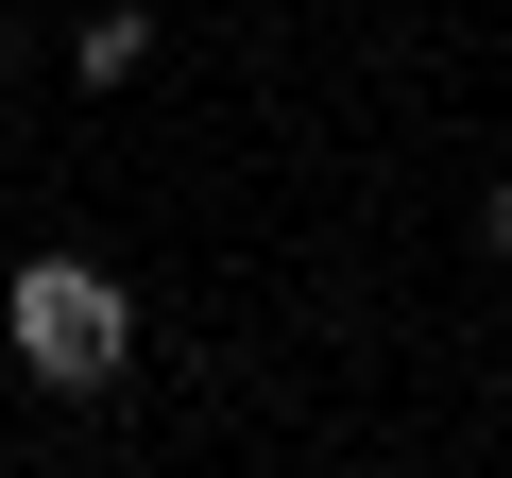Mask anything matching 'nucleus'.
I'll list each match as a JSON object with an SVG mask.
<instances>
[{
  "mask_svg": "<svg viewBox=\"0 0 512 478\" xmlns=\"http://www.w3.org/2000/svg\"><path fill=\"white\" fill-rule=\"evenodd\" d=\"M0 325H18V359H35L52 393H103V376L137 359V308H120V274H103V257H18Z\"/></svg>",
  "mask_w": 512,
  "mask_h": 478,
  "instance_id": "nucleus-1",
  "label": "nucleus"
},
{
  "mask_svg": "<svg viewBox=\"0 0 512 478\" xmlns=\"http://www.w3.org/2000/svg\"><path fill=\"white\" fill-rule=\"evenodd\" d=\"M154 69V18H137V0H103V18H86V86H137Z\"/></svg>",
  "mask_w": 512,
  "mask_h": 478,
  "instance_id": "nucleus-2",
  "label": "nucleus"
},
{
  "mask_svg": "<svg viewBox=\"0 0 512 478\" xmlns=\"http://www.w3.org/2000/svg\"><path fill=\"white\" fill-rule=\"evenodd\" d=\"M478 239H495V257H512V188H495V205H478Z\"/></svg>",
  "mask_w": 512,
  "mask_h": 478,
  "instance_id": "nucleus-3",
  "label": "nucleus"
}]
</instances>
